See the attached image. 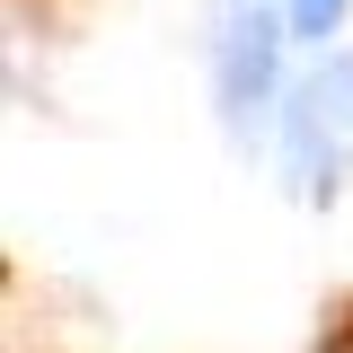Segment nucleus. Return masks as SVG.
<instances>
[{
	"label": "nucleus",
	"mask_w": 353,
	"mask_h": 353,
	"mask_svg": "<svg viewBox=\"0 0 353 353\" xmlns=\"http://www.w3.org/2000/svg\"><path fill=\"white\" fill-rule=\"evenodd\" d=\"M292 71H301V44H292L274 0H221L203 18V97H212V124L230 150L265 159L274 115L292 97Z\"/></svg>",
	"instance_id": "f257e3e1"
},
{
	"label": "nucleus",
	"mask_w": 353,
	"mask_h": 353,
	"mask_svg": "<svg viewBox=\"0 0 353 353\" xmlns=\"http://www.w3.org/2000/svg\"><path fill=\"white\" fill-rule=\"evenodd\" d=\"M283 9V27H292V44L301 53H336L353 27V0H274Z\"/></svg>",
	"instance_id": "7ed1b4c3"
},
{
	"label": "nucleus",
	"mask_w": 353,
	"mask_h": 353,
	"mask_svg": "<svg viewBox=\"0 0 353 353\" xmlns=\"http://www.w3.org/2000/svg\"><path fill=\"white\" fill-rule=\"evenodd\" d=\"M265 159H274V176H283L292 203H309V212H336L345 203V185H353V44L301 53Z\"/></svg>",
	"instance_id": "f03ea898"
}]
</instances>
